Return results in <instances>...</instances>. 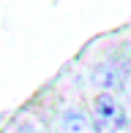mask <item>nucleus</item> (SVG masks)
Segmentation results:
<instances>
[{"label": "nucleus", "instance_id": "nucleus-4", "mask_svg": "<svg viewBox=\"0 0 131 133\" xmlns=\"http://www.w3.org/2000/svg\"><path fill=\"white\" fill-rule=\"evenodd\" d=\"M16 133H38L33 128V125H19V128H16Z\"/></svg>", "mask_w": 131, "mask_h": 133}, {"label": "nucleus", "instance_id": "nucleus-1", "mask_svg": "<svg viewBox=\"0 0 131 133\" xmlns=\"http://www.w3.org/2000/svg\"><path fill=\"white\" fill-rule=\"evenodd\" d=\"M90 119L96 125V130H123L128 125V114H126V106L117 101L115 92H98L93 98V106H90Z\"/></svg>", "mask_w": 131, "mask_h": 133}, {"label": "nucleus", "instance_id": "nucleus-3", "mask_svg": "<svg viewBox=\"0 0 131 133\" xmlns=\"http://www.w3.org/2000/svg\"><path fill=\"white\" fill-rule=\"evenodd\" d=\"M63 133H98L93 125L90 114L79 111V109H68L63 114Z\"/></svg>", "mask_w": 131, "mask_h": 133}, {"label": "nucleus", "instance_id": "nucleus-2", "mask_svg": "<svg viewBox=\"0 0 131 133\" xmlns=\"http://www.w3.org/2000/svg\"><path fill=\"white\" fill-rule=\"evenodd\" d=\"M93 82H96L104 92H120V90H126V84H128L123 68L115 63V60L98 63L96 68H93Z\"/></svg>", "mask_w": 131, "mask_h": 133}]
</instances>
